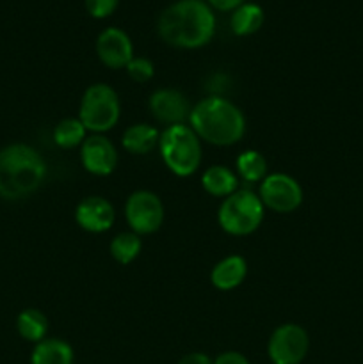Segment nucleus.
Returning a JSON list of instances; mask_svg holds the SVG:
<instances>
[{"mask_svg": "<svg viewBox=\"0 0 363 364\" xmlns=\"http://www.w3.org/2000/svg\"><path fill=\"white\" fill-rule=\"evenodd\" d=\"M159 36L177 48H201L216 34V14L205 0H178L162 11Z\"/></svg>", "mask_w": 363, "mask_h": 364, "instance_id": "f257e3e1", "label": "nucleus"}, {"mask_svg": "<svg viewBox=\"0 0 363 364\" xmlns=\"http://www.w3.org/2000/svg\"><path fill=\"white\" fill-rule=\"evenodd\" d=\"M46 176V164L32 146L14 142L0 149V198L18 201L34 194Z\"/></svg>", "mask_w": 363, "mask_h": 364, "instance_id": "f03ea898", "label": "nucleus"}, {"mask_svg": "<svg viewBox=\"0 0 363 364\" xmlns=\"http://www.w3.org/2000/svg\"><path fill=\"white\" fill-rule=\"evenodd\" d=\"M191 128L214 146H233L244 137L246 117L237 105L221 96L203 98L191 110Z\"/></svg>", "mask_w": 363, "mask_h": 364, "instance_id": "7ed1b4c3", "label": "nucleus"}, {"mask_svg": "<svg viewBox=\"0 0 363 364\" xmlns=\"http://www.w3.org/2000/svg\"><path fill=\"white\" fill-rule=\"evenodd\" d=\"M160 156L173 174L192 176L201 164V142L187 124H171L160 134Z\"/></svg>", "mask_w": 363, "mask_h": 364, "instance_id": "20e7f679", "label": "nucleus"}, {"mask_svg": "<svg viewBox=\"0 0 363 364\" xmlns=\"http://www.w3.org/2000/svg\"><path fill=\"white\" fill-rule=\"evenodd\" d=\"M265 213L262 199L248 188H237L221 203L217 220L228 235L246 237L260 228Z\"/></svg>", "mask_w": 363, "mask_h": 364, "instance_id": "39448f33", "label": "nucleus"}, {"mask_svg": "<svg viewBox=\"0 0 363 364\" xmlns=\"http://www.w3.org/2000/svg\"><path fill=\"white\" fill-rule=\"evenodd\" d=\"M120 98L117 92L107 84H93L85 89L78 110V119L85 130L103 134L114 128L120 121Z\"/></svg>", "mask_w": 363, "mask_h": 364, "instance_id": "423d86ee", "label": "nucleus"}, {"mask_svg": "<svg viewBox=\"0 0 363 364\" xmlns=\"http://www.w3.org/2000/svg\"><path fill=\"white\" fill-rule=\"evenodd\" d=\"M125 217L134 233L152 235L164 223V205L157 194L149 191H135L125 205Z\"/></svg>", "mask_w": 363, "mask_h": 364, "instance_id": "0eeeda50", "label": "nucleus"}, {"mask_svg": "<svg viewBox=\"0 0 363 364\" xmlns=\"http://www.w3.org/2000/svg\"><path fill=\"white\" fill-rule=\"evenodd\" d=\"M258 198L263 206L278 213H290L302 203V188L295 178L283 173L267 174L260 181Z\"/></svg>", "mask_w": 363, "mask_h": 364, "instance_id": "6e6552de", "label": "nucleus"}, {"mask_svg": "<svg viewBox=\"0 0 363 364\" xmlns=\"http://www.w3.org/2000/svg\"><path fill=\"white\" fill-rule=\"evenodd\" d=\"M310 350L308 333L295 323H283L270 334L269 358L273 364H299Z\"/></svg>", "mask_w": 363, "mask_h": 364, "instance_id": "1a4fd4ad", "label": "nucleus"}, {"mask_svg": "<svg viewBox=\"0 0 363 364\" xmlns=\"http://www.w3.org/2000/svg\"><path fill=\"white\" fill-rule=\"evenodd\" d=\"M96 55L110 70H121L134 59V45L125 31L107 27L96 39Z\"/></svg>", "mask_w": 363, "mask_h": 364, "instance_id": "9d476101", "label": "nucleus"}, {"mask_svg": "<svg viewBox=\"0 0 363 364\" xmlns=\"http://www.w3.org/2000/svg\"><path fill=\"white\" fill-rule=\"evenodd\" d=\"M80 160L88 173L95 176H109L117 166V151L109 139L95 134L82 142Z\"/></svg>", "mask_w": 363, "mask_h": 364, "instance_id": "9b49d317", "label": "nucleus"}, {"mask_svg": "<svg viewBox=\"0 0 363 364\" xmlns=\"http://www.w3.org/2000/svg\"><path fill=\"white\" fill-rule=\"evenodd\" d=\"M149 110L153 116L166 123L167 127L171 124H180L191 116V105L185 95H182L177 89H159L149 96Z\"/></svg>", "mask_w": 363, "mask_h": 364, "instance_id": "f8f14e48", "label": "nucleus"}, {"mask_svg": "<svg viewBox=\"0 0 363 364\" xmlns=\"http://www.w3.org/2000/svg\"><path fill=\"white\" fill-rule=\"evenodd\" d=\"M114 217L116 213H114L112 205L100 196H89V198L82 199L75 210L77 224L89 233H103V231L110 230L114 224Z\"/></svg>", "mask_w": 363, "mask_h": 364, "instance_id": "ddd939ff", "label": "nucleus"}, {"mask_svg": "<svg viewBox=\"0 0 363 364\" xmlns=\"http://www.w3.org/2000/svg\"><path fill=\"white\" fill-rule=\"evenodd\" d=\"M248 274V263L242 256L231 255L221 259L210 272V281L221 291H230L241 287Z\"/></svg>", "mask_w": 363, "mask_h": 364, "instance_id": "4468645a", "label": "nucleus"}, {"mask_svg": "<svg viewBox=\"0 0 363 364\" xmlns=\"http://www.w3.org/2000/svg\"><path fill=\"white\" fill-rule=\"evenodd\" d=\"M160 134L155 127L148 123L132 124L125 130L121 144L132 155H148L155 146H159Z\"/></svg>", "mask_w": 363, "mask_h": 364, "instance_id": "2eb2a0df", "label": "nucleus"}, {"mask_svg": "<svg viewBox=\"0 0 363 364\" xmlns=\"http://www.w3.org/2000/svg\"><path fill=\"white\" fill-rule=\"evenodd\" d=\"M73 348L59 338H45L36 343L31 354V364H73Z\"/></svg>", "mask_w": 363, "mask_h": 364, "instance_id": "dca6fc26", "label": "nucleus"}, {"mask_svg": "<svg viewBox=\"0 0 363 364\" xmlns=\"http://www.w3.org/2000/svg\"><path fill=\"white\" fill-rule=\"evenodd\" d=\"M265 13L255 2H244L231 13L230 27L235 36H251L262 28Z\"/></svg>", "mask_w": 363, "mask_h": 364, "instance_id": "f3484780", "label": "nucleus"}, {"mask_svg": "<svg viewBox=\"0 0 363 364\" xmlns=\"http://www.w3.org/2000/svg\"><path fill=\"white\" fill-rule=\"evenodd\" d=\"M201 185L205 192L216 198H228L238 187L237 174L224 166H212L203 173Z\"/></svg>", "mask_w": 363, "mask_h": 364, "instance_id": "a211bd4d", "label": "nucleus"}, {"mask_svg": "<svg viewBox=\"0 0 363 364\" xmlns=\"http://www.w3.org/2000/svg\"><path fill=\"white\" fill-rule=\"evenodd\" d=\"M16 331L23 340L31 343H39L48 333V318L45 313L36 308H27L16 316Z\"/></svg>", "mask_w": 363, "mask_h": 364, "instance_id": "6ab92c4d", "label": "nucleus"}, {"mask_svg": "<svg viewBox=\"0 0 363 364\" xmlns=\"http://www.w3.org/2000/svg\"><path fill=\"white\" fill-rule=\"evenodd\" d=\"M237 173L248 183H256L267 176L265 156L255 149H246L237 159Z\"/></svg>", "mask_w": 363, "mask_h": 364, "instance_id": "aec40b11", "label": "nucleus"}, {"mask_svg": "<svg viewBox=\"0 0 363 364\" xmlns=\"http://www.w3.org/2000/svg\"><path fill=\"white\" fill-rule=\"evenodd\" d=\"M141 249V237L134 231H125V233L116 235L110 242V255L121 265H128V263L134 262Z\"/></svg>", "mask_w": 363, "mask_h": 364, "instance_id": "412c9836", "label": "nucleus"}, {"mask_svg": "<svg viewBox=\"0 0 363 364\" xmlns=\"http://www.w3.org/2000/svg\"><path fill=\"white\" fill-rule=\"evenodd\" d=\"M85 132L88 130L78 117H68L57 123L53 130V141L63 149L77 148L85 141Z\"/></svg>", "mask_w": 363, "mask_h": 364, "instance_id": "4be33fe9", "label": "nucleus"}, {"mask_svg": "<svg viewBox=\"0 0 363 364\" xmlns=\"http://www.w3.org/2000/svg\"><path fill=\"white\" fill-rule=\"evenodd\" d=\"M127 73L134 82L144 84L149 78H153V75H155V66H153L152 60L146 59V57H134V59L127 64Z\"/></svg>", "mask_w": 363, "mask_h": 364, "instance_id": "5701e85b", "label": "nucleus"}, {"mask_svg": "<svg viewBox=\"0 0 363 364\" xmlns=\"http://www.w3.org/2000/svg\"><path fill=\"white\" fill-rule=\"evenodd\" d=\"M84 4L89 16L96 18V20H103V18H109L117 9L120 0H84Z\"/></svg>", "mask_w": 363, "mask_h": 364, "instance_id": "b1692460", "label": "nucleus"}, {"mask_svg": "<svg viewBox=\"0 0 363 364\" xmlns=\"http://www.w3.org/2000/svg\"><path fill=\"white\" fill-rule=\"evenodd\" d=\"M214 364H251L248 361V358L246 355H242L241 352H223V354H219L216 358V361Z\"/></svg>", "mask_w": 363, "mask_h": 364, "instance_id": "393cba45", "label": "nucleus"}, {"mask_svg": "<svg viewBox=\"0 0 363 364\" xmlns=\"http://www.w3.org/2000/svg\"><path fill=\"white\" fill-rule=\"evenodd\" d=\"M246 0H209V6L217 11H235Z\"/></svg>", "mask_w": 363, "mask_h": 364, "instance_id": "a878e982", "label": "nucleus"}, {"mask_svg": "<svg viewBox=\"0 0 363 364\" xmlns=\"http://www.w3.org/2000/svg\"><path fill=\"white\" fill-rule=\"evenodd\" d=\"M178 364H214V361L209 355L203 354V352H192V354H187L185 358H182Z\"/></svg>", "mask_w": 363, "mask_h": 364, "instance_id": "bb28decb", "label": "nucleus"}]
</instances>
